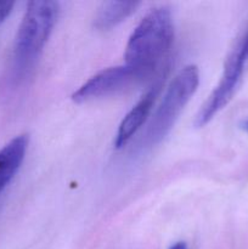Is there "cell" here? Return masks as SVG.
<instances>
[{"label":"cell","mask_w":248,"mask_h":249,"mask_svg":"<svg viewBox=\"0 0 248 249\" xmlns=\"http://www.w3.org/2000/svg\"><path fill=\"white\" fill-rule=\"evenodd\" d=\"M15 6V2L5 1L0 2V24L9 17V15L12 12V9Z\"/></svg>","instance_id":"obj_9"},{"label":"cell","mask_w":248,"mask_h":249,"mask_svg":"<svg viewBox=\"0 0 248 249\" xmlns=\"http://www.w3.org/2000/svg\"><path fill=\"white\" fill-rule=\"evenodd\" d=\"M159 89L160 83L153 84V87H151L146 91V94L134 105L133 108L125 114L123 121L119 124L116 139H114L116 148L124 147L148 121Z\"/></svg>","instance_id":"obj_6"},{"label":"cell","mask_w":248,"mask_h":249,"mask_svg":"<svg viewBox=\"0 0 248 249\" xmlns=\"http://www.w3.org/2000/svg\"><path fill=\"white\" fill-rule=\"evenodd\" d=\"M140 5V2L136 1L102 2L95 15L94 26L100 31L113 28L121 22L125 21L130 15H133Z\"/></svg>","instance_id":"obj_8"},{"label":"cell","mask_w":248,"mask_h":249,"mask_svg":"<svg viewBox=\"0 0 248 249\" xmlns=\"http://www.w3.org/2000/svg\"><path fill=\"white\" fill-rule=\"evenodd\" d=\"M58 11V2L50 0L28 2L12 51L10 67V80L12 83L22 82L33 70L55 27Z\"/></svg>","instance_id":"obj_1"},{"label":"cell","mask_w":248,"mask_h":249,"mask_svg":"<svg viewBox=\"0 0 248 249\" xmlns=\"http://www.w3.org/2000/svg\"><path fill=\"white\" fill-rule=\"evenodd\" d=\"M198 84L199 72L195 65L186 66L173 78L146 129L143 136L146 146L157 145L169 134L184 107L196 92Z\"/></svg>","instance_id":"obj_3"},{"label":"cell","mask_w":248,"mask_h":249,"mask_svg":"<svg viewBox=\"0 0 248 249\" xmlns=\"http://www.w3.org/2000/svg\"><path fill=\"white\" fill-rule=\"evenodd\" d=\"M169 249H187V246H186V243L180 241V242H177V243H174V245L170 246Z\"/></svg>","instance_id":"obj_10"},{"label":"cell","mask_w":248,"mask_h":249,"mask_svg":"<svg viewBox=\"0 0 248 249\" xmlns=\"http://www.w3.org/2000/svg\"><path fill=\"white\" fill-rule=\"evenodd\" d=\"M248 68V29L236 43L225 62L223 75L215 89L199 108L195 125L204 126L212 121L233 97Z\"/></svg>","instance_id":"obj_4"},{"label":"cell","mask_w":248,"mask_h":249,"mask_svg":"<svg viewBox=\"0 0 248 249\" xmlns=\"http://www.w3.org/2000/svg\"><path fill=\"white\" fill-rule=\"evenodd\" d=\"M28 148V136L18 135L0 150V194L21 168Z\"/></svg>","instance_id":"obj_7"},{"label":"cell","mask_w":248,"mask_h":249,"mask_svg":"<svg viewBox=\"0 0 248 249\" xmlns=\"http://www.w3.org/2000/svg\"><path fill=\"white\" fill-rule=\"evenodd\" d=\"M146 78H148L147 75L128 65L109 67L87 80L77 91H74L72 99L79 104L101 99L130 89L131 87L143 82Z\"/></svg>","instance_id":"obj_5"},{"label":"cell","mask_w":248,"mask_h":249,"mask_svg":"<svg viewBox=\"0 0 248 249\" xmlns=\"http://www.w3.org/2000/svg\"><path fill=\"white\" fill-rule=\"evenodd\" d=\"M245 128H246V129H247V130H248V122H247V123H246V124H245Z\"/></svg>","instance_id":"obj_11"},{"label":"cell","mask_w":248,"mask_h":249,"mask_svg":"<svg viewBox=\"0 0 248 249\" xmlns=\"http://www.w3.org/2000/svg\"><path fill=\"white\" fill-rule=\"evenodd\" d=\"M174 40V21L167 6L151 10L136 26L125 46V65L150 77Z\"/></svg>","instance_id":"obj_2"}]
</instances>
